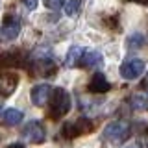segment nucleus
I'll list each match as a JSON object with an SVG mask.
<instances>
[{"instance_id":"obj_20","label":"nucleus","mask_w":148,"mask_h":148,"mask_svg":"<svg viewBox=\"0 0 148 148\" xmlns=\"http://www.w3.org/2000/svg\"><path fill=\"white\" fill-rule=\"evenodd\" d=\"M126 2H135V4H141V6H148V0H126Z\"/></svg>"},{"instance_id":"obj_9","label":"nucleus","mask_w":148,"mask_h":148,"mask_svg":"<svg viewBox=\"0 0 148 148\" xmlns=\"http://www.w3.org/2000/svg\"><path fill=\"white\" fill-rule=\"evenodd\" d=\"M17 83H18V76L17 74H2L0 76V95L6 98V96H11L17 89Z\"/></svg>"},{"instance_id":"obj_19","label":"nucleus","mask_w":148,"mask_h":148,"mask_svg":"<svg viewBox=\"0 0 148 148\" xmlns=\"http://www.w3.org/2000/svg\"><path fill=\"white\" fill-rule=\"evenodd\" d=\"M22 4L26 6V9H30V11H34V9L37 8V4H39V2H37V0H22Z\"/></svg>"},{"instance_id":"obj_23","label":"nucleus","mask_w":148,"mask_h":148,"mask_svg":"<svg viewBox=\"0 0 148 148\" xmlns=\"http://www.w3.org/2000/svg\"><path fill=\"white\" fill-rule=\"evenodd\" d=\"M126 148H143L139 143H133V145H130V146H126Z\"/></svg>"},{"instance_id":"obj_1","label":"nucleus","mask_w":148,"mask_h":148,"mask_svg":"<svg viewBox=\"0 0 148 148\" xmlns=\"http://www.w3.org/2000/svg\"><path fill=\"white\" fill-rule=\"evenodd\" d=\"M28 61H30L28 69H30L35 76H52L56 72V58H54L52 50L46 48V46L37 48Z\"/></svg>"},{"instance_id":"obj_11","label":"nucleus","mask_w":148,"mask_h":148,"mask_svg":"<svg viewBox=\"0 0 148 148\" xmlns=\"http://www.w3.org/2000/svg\"><path fill=\"white\" fill-rule=\"evenodd\" d=\"M100 65H102V54L98 50H85V52H83L80 67L92 69V67H100Z\"/></svg>"},{"instance_id":"obj_16","label":"nucleus","mask_w":148,"mask_h":148,"mask_svg":"<svg viewBox=\"0 0 148 148\" xmlns=\"http://www.w3.org/2000/svg\"><path fill=\"white\" fill-rule=\"evenodd\" d=\"M80 6H82L80 0H69V2L65 4V13L71 15V17H74L78 11H80Z\"/></svg>"},{"instance_id":"obj_21","label":"nucleus","mask_w":148,"mask_h":148,"mask_svg":"<svg viewBox=\"0 0 148 148\" xmlns=\"http://www.w3.org/2000/svg\"><path fill=\"white\" fill-rule=\"evenodd\" d=\"M141 87H143V89H148V74H146V78H145V80L141 82Z\"/></svg>"},{"instance_id":"obj_7","label":"nucleus","mask_w":148,"mask_h":148,"mask_svg":"<svg viewBox=\"0 0 148 148\" xmlns=\"http://www.w3.org/2000/svg\"><path fill=\"white\" fill-rule=\"evenodd\" d=\"M52 92H54V87H50L48 83H39V85L32 87L30 98H32V102H34L35 106L41 108V106H45L46 102L52 98Z\"/></svg>"},{"instance_id":"obj_22","label":"nucleus","mask_w":148,"mask_h":148,"mask_svg":"<svg viewBox=\"0 0 148 148\" xmlns=\"http://www.w3.org/2000/svg\"><path fill=\"white\" fill-rule=\"evenodd\" d=\"M6 148H24L22 145H18V143H13V145H8Z\"/></svg>"},{"instance_id":"obj_4","label":"nucleus","mask_w":148,"mask_h":148,"mask_svg":"<svg viewBox=\"0 0 148 148\" xmlns=\"http://www.w3.org/2000/svg\"><path fill=\"white\" fill-rule=\"evenodd\" d=\"M18 34H21V18L17 15H6L2 21V26H0V41H13L17 39Z\"/></svg>"},{"instance_id":"obj_14","label":"nucleus","mask_w":148,"mask_h":148,"mask_svg":"<svg viewBox=\"0 0 148 148\" xmlns=\"http://www.w3.org/2000/svg\"><path fill=\"white\" fill-rule=\"evenodd\" d=\"M74 126H76V132H78V135H87V133H91V132H92L95 124H92V120H91V119H85V117H82V119L74 120Z\"/></svg>"},{"instance_id":"obj_3","label":"nucleus","mask_w":148,"mask_h":148,"mask_svg":"<svg viewBox=\"0 0 148 148\" xmlns=\"http://www.w3.org/2000/svg\"><path fill=\"white\" fill-rule=\"evenodd\" d=\"M130 137V122L126 120H115L104 128V139L113 145H122Z\"/></svg>"},{"instance_id":"obj_10","label":"nucleus","mask_w":148,"mask_h":148,"mask_svg":"<svg viewBox=\"0 0 148 148\" xmlns=\"http://www.w3.org/2000/svg\"><path fill=\"white\" fill-rule=\"evenodd\" d=\"M2 122H4V126H8V128H13V126H18V124L22 122V119H24V113H22L21 109H6L2 113Z\"/></svg>"},{"instance_id":"obj_2","label":"nucleus","mask_w":148,"mask_h":148,"mask_svg":"<svg viewBox=\"0 0 148 148\" xmlns=\"http://www.w3.org/2000/svg\"><path fill=\"white\" fill-rule=\"evenodd\" d=\"M71 111V95L61 87H54L52 98L48 106V119L50 120H61Z\"/></svg>"},{"instance_id":"obj_15","label":"nucleus","mask_w":148,"mask_h":148,"mask_svg":"<svg viewBox=\"0 0 148 148\" xmlns=\"http://www.w3.org/2000/svg\"><path fill=\"white\" fill-rule=\"evenodd\" d=\"M126 45H128V50H137V48H141V46L145 45V35H143V34H132V35L128 37Z\"/></svg>"},{"instance_id":"obj_5","label":"nucleus","mask_w":148,"mask_h":148,"mask_svg":"<svg viewBox=\"0 0 148 148\" xmlns=\"http://www.w3.org/2000/svg\"><path fill=\"white\" fill-rule=\"evenodd\" d=\"M22 137H24L26 141L34 143V145H41V143L46 139L45 126L39 122V120H30V122L22 128Z\"/></svg>"},{"instance_id":"obj_6","label":"nucleus","mask_w":148,"mask_h":148,"mask_svg":"<svg viewBox=\"0 0 148 148\" xmlns=\"http://www.w3.org/2000/svg\"><path fill=\"white\" fill-rule=\"evenodd\" d=\"M145 61L143 59H137V58H132V59H126L122 65H120V76L124 80H137L143 72H145Z\"/></svg>"},{"instance_id":"obj_24","label":"nucleus","mask_w":148,"mask_h":148,"mask_svg":"<svg viewBox=\"0 0 148 148\" xmlns=\"http://www.w3.org/2000/svg\"><path fill=\"white\" fill-rule=\"evenodd\" d=\"M0 111H2V104H0ZM0 117H2V115H0Z\"/></svg>"},{"instance_id":"obj_8","label":"nucleus","mask_w":148,"mask_h":148,"mask_svg":"<svg viewBox=\"0 0 148 148\" xmlns=\"http://www.w3.org/2000/svg\"><path fill=\"white\" fill-rule=\"evenodd\" d=\"M87 89H89L91 92L102 95V92H108L111 89V83L108 82V78L104 76V72H95L91 76L89 83H87Z\"/></svg>"},{"instance_id":"obj_18","label":"nucleus","mask_w":148,"mask_h":148,"mask_svg":"<svg viewBox=\"0 0 148 148\" xmlns=\"http://www.w3.org/2000/svg\"><path fill=\"white\" fill-rule=\"evenodd\" d=\"M106 24L113 26V30L119 32V21H117V17H108V18H106Z\"/></svg>"},{"instance_id":"obj_17","label":"nucleus","mask_w":148,"mask_h":148,"mask_svg":"<svg viewBox=\"0 0 148 148\" xmlns=\"http://www.w3.org/2000/svg\"><path fill=\"white\" fill-rule=\"evenodd\" d=\"M65 0H45V6L48 9H54V11H58L59 8H63Z\"/></svg>"},{"instance_id":"obj_13","label":"nucleus","mask_w":148,"mask_h":148,"mask_svg":"<svg viewBox=\"0 0 148 148\" xmlns=\"http://www.w3.org/2000/svg\"><path fill=\"white\" fill-rule=\"evenodd\" d=\"M130 108L133 111H146L148 109V96L146 95H133L130 98Z\"/></svg>"},{"instance_id":"obj_12","label":"nucleus","mask_w":148,"mask_h":148,"mask_svg":"<svg viewBox=\"0 0 148 148\" xmlns=\"http://www.w3.org/2000/svg\"><path fill=\"white\" fill-rule=\"evenodd\" d=\"M83 52H85V48H82V46H78V45H74L71 46V50L67 52V56H65V65L67 67H80V61H82V58H83Z\"/></svg>"}]
</instances>
